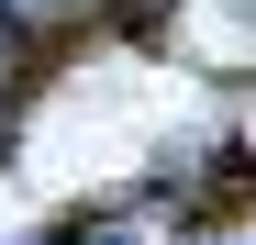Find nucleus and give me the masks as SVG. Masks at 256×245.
Here are the masks:
<instances>
[{"label":"nucleus","mask_w":256,"mask_h":245,"mask_svg":"<svg viewBox=\"0 0 256 245\" xmlns=\"http://www.w3.org/2000/svg\"><path fill=\"white\" fill-rule=\"evenodd\" d=\"M78 12H90V0H0V22H12V34H67Z\"/></svg>","instance_id":"obj_1"},{"label":"nucleus","mask_w":256,"mask_h":245,"mask_svg":"<svg viewBox=\"0 0 256 245\" xmlns=\"http://www.w3.org/2000/svg\"><path fill=\"white\" fill-rule=\"evenodd\" d=\"M12 112H22V34L0 22V122H12Z\"/></svg>","instance_id":"obj_2"}]
</instances>
